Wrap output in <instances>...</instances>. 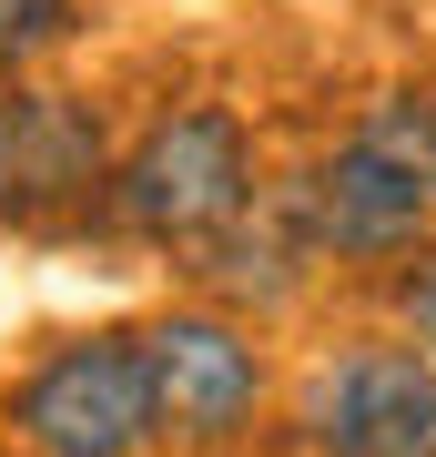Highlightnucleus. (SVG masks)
Wrapping results in <instances>:
<instances>
[{
    "label": "nucleus",
    "instance_id": "nucleus-1",
    "mask_svg": "<svg viewBox=\"0 0 436 457\" xmlns=\"http://www.w3.org/2000/svg\"><path fill=\"white\" fill-rule=\"evenodd\" d=\"M294 204L325 264H406L416 245H436V92H375L294 183Z\"/></svg>",
    "mask_w": 436,
    "mask_h": 457
},
{
    "label": "nucleus",
    "instance_id": "nucleus-4",
    "mask_svg": "<svg viewBox=\"0 0 436 457\" xmlns=\"http://www.w3.org/2000/svg\"><path fill=\"white\" fill-rule=\"evenodd\" d=\"M305 457H436V356L406 336H356L305 376Z\"/></svg>",
    "mask_w": 436,
    "mask_h": 457
},
{
    "label": "nucleus",
    "instance_id": "nucleus-7",
    "mask_svg": "<svg viewBox=\"0 0 436 457\" xmlns=\"http://www.w3.org/2000/svg\"><path fill=\"white\" fill-rule=\"evenodd\" d=\"M62 31H71V0H0V82H21Z\"/></svg>",
    "mask_w": 436,
    "mask_h": 457
},
{
    "label": "nucleus",
    "instance_id": "nucleus-2",
    "mask_svg": "<svg viewBox=\"0 0 436 457\" xmlns=\"http://www.w3.org/2000/svg\"><path fill=\"white\" fill-rule=\"evenodd\" d=\"M243 213H254V132L224 102H193V112H162L112 163L102 224L132 234V245H162V254H203Z\"/></svg>",
    "mask_w": 436,
    "mask_h": 457
},
{
    "label": "nucleus",
    "instance_id": "nucleus-3",
    "mask_svg": "<svg viewBox=\"0 0 436 457\" xmlns=\"http://www.w3.org/2000/svg\"><path fill=\"white\" fill-rule=\"evenodd\" d=\"M152 437H162V417H152L143 326L62 336L11 386V447L21 457H143Z\"/></svg>",
    "mask_w": 436,
    "mask_h": 457
},
{
    "label": "nucleus",
    "instance_id": "nucleus-5",
    "mask_svg": "<svg viewBox=\"0 0 436 457\" xmlns=\"http://www.w3.org/2000/svg\"><path fill=\"white\" fill-rule=\"evenodd\" d=\"M112 204V132L62 82H0V224H71Z\"/></svg>",
    "mask_w": 436,
    "mask_h": 457
},
{
    "label": "nucleus",
    "instance_id": "nucleus-8",
    "mask_svg": "<svg viewBox=\"0 0 436 457\" xmlns=\"http://www.w3.org/2000/svg\"><path fill=\"white\" fill-rule=\"evenodd\" d=\"M386 305H396V336L416 345V356H436V245H416L386 275Z\"/></svg>",
    "mask_w": 436,
    "mask_h": 457
},
{
    "label": "nucleus",
    "instance_id": "nucleus-6",
    "mask_svg": "<svg viewBox=\"0 0 436 457\" xmlns=\"http://www.w3.org/2000/svg\"><path fill=\"white\" fill-rule=\"evenodd\" d=\"M152 366V417L173 447H234L264 407V345L254 326H234L224 305H173L143 326Z\"/></svg>",
    "mask_w": 436,
    "mask_h": 457
}]
</instances>
